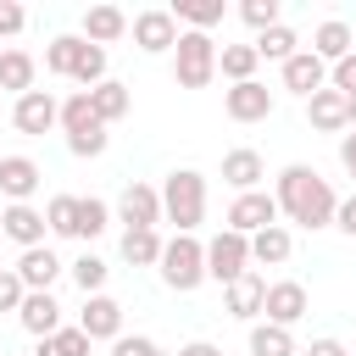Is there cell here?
<instances>
[{"label": "cell", "mask_w": 356, "mask_h": 356, "mask_svg": "<svg viewBox=\"0 0 356 356\" xmlns=\"http://www.w3.org/2000/svg\"><path fill=\"white\" fill-rule=\"evenodd\" d=\"M273 200H278V211H284L289 222H300V228H334L339 195H334L328 178H317V167H306V161H289V167L278 172Z\"/></svg>", "instance_id": "6da1fadb"}, {"label": "cell", "mask_w": 356, "mask_h": 356, "mask_svg": "<svg viewBox=\"0 0 356 356\" xmlns=\"http://www.w3.org/2000/svg\"><path fill=\"white\" fill-rule=\"evenodd\" d=\"M161 222H172L178 234H195L206 222V172L195 167H172L161 184Z\"/></svg>", "instance_id": "7a4b0ae2"}, {"label": "cell", "mask_w": 356, "mask_h": 356, "mask_svg": "<svg viewBox=\"0 0 356 356\" xmlns=\"http://www.w3.org/2000/svg\"><path fill=\"white\" fill-rule=\"evenodd\" d=\"M56 128L67 134V150H72L78 161H83V156H106V145H111V134H106V122L95 117V106H89V95H83V89H72V95L61 100Z\"/></svg>", "instance_id": "3957f363"}, {"label": "cell", "mask_w": 356, "mask_h": 356, "mask_svg": "<svg viewBox=\"0 0 356 356\" xmlns=\"http://www.w3.org/2000/svg\"><path fill=\"white\" fill-rule=\"evenodd\" d=\"M161 284L167 289H178V295H189V289H200L206 284V245L195 239V234H172L167 245H161Z\"/></svg>", "instance_id": "277c9868"}, {"label": "cell", "mask_w": 356, "mask_h": 356, "mask_svg": "<svg viewBox=\"0 0 356 356\" xmlns=\"http://www.w3.org/2000/svg\"><path fill=\"white\" fill-rule=\"evenodd\" d=\"M217 78V39L211 33H178V44H172V83L178 89H206Z\"/></svg>", "instance_id": "5b68a950"}, {"label": "cell", "mask_w": 356, "mask_h": 356, "mask_svg": "<svg viewBox=\"0 0 356 356\" xmlns=\"http://www.w3.org/2000/svg\"><path fill=\"white\" fill-rule=\"evenodd\" d=\"M245 273H250V239L234 234V228H222V234L206 245V278H217V284L228 289V284L245 278Z\"/></svg>", "instance_id": "8992f818"}, {"label": "cell", "mask_w": 356, "mask_h": 356, "mask_svg": "<svg viewBox=\"0 0 356 356\" xmlns=\"http://www.w3.org/2000/svg\"><path fill=\"white\" fill-rule=\"evenodd\" d=\"M278 222V200L267 195V189H250V195H234V206H228V228L234 234H261V228H273Z\"/></svg>", "instance_id": "52a82bcc"}, {"label": "cell", "mask_w": 356, "mask_h": 356, "mask_svg": "<svg viewBox=\"0 0 356 356\" xmlns=\"http://www.w3.org/2000/svg\"><path fill=\"white\" fill-rule=\"evenodd\" d=\"M306 306H312L306 284H295V278H278V284H267L261 317H267V323H278V328H295V323L306 317Z\"/></svg>", "instance_id": "ba28073f"}, {"label": "cell", "mask_w": 356, "mask_h": 356, "mask_svg": "<svg viewBox=\"0 0 356 356\" xmlns=\"http://www.w3.org/2000/svg\"><path fill=\"white\" fill-rule=\"evenodd\" d=\"M56 117H61V100H56L50 89H28V95H17V106H11L17 134H50Z\"/></svg>", "instance_id": "9c48e42d"}, {"label": "cell", "mask_w": 356, "mask_h": 356, "mask_svg": "<svg viewBox=\"0 0 356 356\" xmlns=\"http://www.w3.org/2000/svg\"><path fill=\"white\" fill-rule=\"evenodd\" d=\"M17 323H22L33 339H50L56 328H67V323H61V300H56L50 289H28L22 306H17Z\"/></svg>", "instance_id": "30bf717a"}, {"label": "cell", "mask_w": 356, "mask_h": 356, "mask_svg": "<svg viewBox=\"0 0 356 356\" xmlns=\"http://www.w3.org/2000/svg\"><path fill=\"white\" fill-rule=\"evenodd\" d=\"M128 28H134V44H139L145 56H161V50L178 44V22H172V11H161V6H156V11H139Z\"/></svg>", "instance_id": "8fae6325"}, {"label": "cell", "mask_w": 356, "mask_h": 356, "mask_svg": "<svg viewBox=\"0 0 356 356\" xmlns=\"http://www.w3.org/2000/svg\"><path fill=\"white\" fill-rule=\"evenodd\" d=\"M44 184V172H39V161L33 156H0V195L11 200V206H28V195Z\"/></svg>", "instance_id": "7c38bea8"}, {"label": "cell", "mask_w": 356, "mask_h": 356, "mask_svg": "<svg viewBox=\"0 0 356 356\" xmlns=\"http://www.w3.org/2000/svg\"><path fill=\"white\" fill-rule=\"evenodd\" d=\"M222 111L234 117V122H261V117H273V89L267 83H234L228 95H222Z\"/></svg>", "instance_id": "4fadbf2b"}, {"label": "cell", "mask_w": 356, "mask_h": 356, "mask_svg": "<svg viewBox=\"0 0 356 356\" xmlns=\"http://www.w3.org/2000/svg\"><path fill=\"white\" fill-rule=\"evenodd\" d=\"M78 328L89 334V345H95V339H117V334H122V306H117L111 295H83Z\"/></svg>", "instance_id": "5bb4252c"}, {"label": "cell", "mask_w": 356, "mask_h": 356, "mask_svg": "<svg viewBox=\"0 0 356 356\" xmlns=\"http://www.w3.org/2000/svg\"><path fill=\"white\" fill-rule=\"evenodd\" d=\"M261 178H267V161H261V150L239 145V150H228V156H222V184H234V195H250V189H261Z\"/></svg>", "instance_id": "9a60e30c"}, {"label": "cell", "mask_w": 356, "mask_h": 356, "mask_svg": "<svg viewBox=\"0 0 356 356\" xmlns=\"http://www.w3.org/2000/svg\"><path fill=\"white\" fill-rule=\"evenodd\" d=\"M117 211H122V222L128 228H156L161 222V189H150V184H128L122 189V200H117Z\"/></svg>", "instance_id": "2e32d148"}, {"label": "cell", "mask_w": 356, "mask_h": 356, "mask_svg": "<svg viewBox=\"0 0 356 356\" xmlns=\"http://www.w3.org/2000/svg\"><path fill=\"white\" fill-rule=\"evenodd\" d=\"M323 67H334V61H345L350 50H356V33H350V22H339V17H328V22H317V33H312V44H306Z\"/></svg>", "instance_id": "e0dca14e"}, {"label": "cell", "mask_w": 356, "mask_h": 356, "mask_svg": "<svg viewBox=\"0 0 356 356\" xmlns=\"http://www.w3.org/2000/svg\"><path fill=\"white\" fill-rule=\"evenodd\" d=\"M284 89H295L300 100H312L317 89H328V67H323L312 50H295V56L284 61Z\"/></svg>", "instance_id": "ac0fdd59"}, {"label": "cell", "mask_w": 356, "mask_h": 356, "mask_svg": "<svg viewBox=\"0 0 356 356\" xmlns=\"http://www.w3.org/2000/svg\"><path fill=\"white\" fill-rule=\"evenodd\" d=\"M0 234L17 239L22 250H33V245H44L50 228H44V211H39V206H6V211H0Z\"/></svg>", "instance_id": "d6986e66"}, {"label": "cell", "mask_w": 356, "mask_h": 356, "mask_svg": "<svg viewBox=\"0 0 356 356\" xmlns=\"http://www.w3.org/2000/svg\"><path fill=\"white\" fill-rule=\"evenodd\" d=\"M261 300H267V278H256V273H245V278H234V284L222 289V306H228V317H239V323H256V317H261Z\"/></svg>", "instance_id": "ffe728a7"}, {"label": "cell", "mask_w": 356, "mask_h": 356, "mask_svg": "<svg viewBox=\"0 0 356 356\" xmlns=\"http://www.w3.org/2000/svg\"><path fill=\"white\" fill-rule=\"evenodd\" d=\"M17 278H22V289H50L56 278H61V261H56V250L50 245H33V250H22L17 256V267H11Z\"/></svg>", "instance_id": "44dd1931"}, {"label": "cell", "mask_w": 356, "mask_h": 356, "mask_svg": "<svg viewBox=\"0 0 356 356\" xmlns=\"http://www.w3.org/2000/svg\"><path fill=\"white\" fill-rule=\"evenodd\" d=\"M89 95V106H95V117L111 128V122H122L128 111H134V95H128V83H117V78H106V83H95V89H83Z\"/></svg>", "instance_id": "7402d4cb"}, {"label": "cell", "mask_w": 356, "mask_h": 356, "mask_svg": "<svg viewBox=\"0 0 356 356\" xmlns=\"http://www.w3.org/2000/svg\"><path fill=\"white\" fill-rule=\"evenodd\" d=\"M289 250H295V239H289V228H284V222H273V228L250 234V261H256V267H284V261H289Z\"/></svg>", "instance_id": "603a6c76"}, {"label": "cell", "mask_w": 356, "mask_h": 356, "mask_svg": "<svg viewBox=\"0 0 356 356\" xmlns=\"http://www.w3.org/2000/svg\"><path fill=\"white\" fill-rule=\"evenodd\" d=\"M122 33H128V17H122L117 6H89V11H83V39H89V44L106 50V44L122 39Z\"/></svg>", "instance_id": "cb8c5ba5"}, {"label": "cell", "mask_w": 356, "mask_h": 356, "mask_svg": "<svg viewBox=\"0 0 356 356\" xmlns=\"http://www.w3.org/2000/svg\"><path fill=\"white\" fill-rule=\"evenodd\" d=\"M306 117H312L317 134H339V128H350V122H345V95H339V89H317V95L306 100Z\"/></svg>", "instance_id": "d4e9b609"}, {"label": "cell", "mask_w": 356, "mask_h": 356, "mask_svg": "<svg viewBox=\"0 0 356 356\" xmlns=\"http://www.w3.org/2000/svg\"><path fill=\"white\" fill-rule=\"evenodd\" d=\"M33 78H39V61H33L28 50H0V89L28 95V89H33Z\"/></svg>", "instance_id": "484cf974"}, {"label": "cell", "mask_w": 356, "mask_h": 356, "mask_svg": "<svg viewBox=\"0 0 356 356\" xmlns=\"http://www.w3.org/2000/svg\"><path fill=\"white\" fill-rule=\"evenodd\" d=\"M161 245H167V239H161L156 228H128V234H122V261H128V267H156V261H161Z\"/></svg>", "instance_id": "4316f807"}, {"label": "cell", "mask_w": 356, "mask_h": 356, "mask_svg": "<svg viewBox=\"0 0 356 356\" xmlns=\"http://www.w3.org/2000/svg\"><path fill=\"white\" fill-rule=\"evenodd\" d=\"M172 22H189V33H206L222 22V0H172Z\"/></svg>", "instance_id": "83f0119b"}, {"label": "cell", "mask_w": 356, "mask_h": 356, "mask_svg": "<svg viewBox=\"0 0 356 356\" xmlns=\"http://www.w3.org/2000/svg\"><path fill=\"white\" fill-rule=\"evenodd\" d=\"M256 61H261L256 44H222V50H217V72H222L228 83H250V78H256Z\"/></svg>", "instance_id": "f1b7e54d"}, {"label": "cell", "mask_w": 356, "mask_h": 356, "mask_svg": "<svg viewBox=\"0 0 356 356\" xmlns=\"http://www.w3.org/2000/svg\"><path fill=\"white\" fill-rule=\"evenodd\" d=\"M250 356H300L295 350V334L278 328V323H250Z\"/></svg>", "instance_id": "f546056e"}, {"label": "cell", "mask_w": 356, "mask_h": 356, "mask_svg": "<svg viewBox=\"0 0 356 356\" xmlns=\"http://www.w3.org/2000/svg\"><path fill=\"white\" fill-rule=\"evenodd\" d=\"M295 44H300V39H295V28H289V22H278V28L256 33V56H261V61H278V67L295 56Z\"/></svg>", "instance_id": "4dcf8cb0"}, {"label": "cell", "mask_w": 356, "mask_h": 356, "mask_svg": "<svg viewBox=\"0 0 356 356\" xmlns=\"http://www.w3.org/2000/svg\"><path fill=\"white\" fill-rule=\"evenodd\" d=\"M72 83H83V89H95V83H106V50L100 44H78V61H72Z\"/></svg>", "instance_id": "1f68e13d"}, {"label": "cell", "mask_w": 356, "mask_h": 356, "mask_svg": "<svg viewBox=\"0 0 356 356\" xmlns=\"http://www.w3.org/2000/svg\"><path fill=\"white\" fill-rule=\"evenodd\" d=\"M44 228L61 234V239H78V195H56L44 206Z\"/></svg>", "instance_id": "d6a6232c"}, {"label": "cell", "mask_w": 356, "mask_h": 356, "mask_svg": "<svg viewBox=\"0 0 356 356\" xmlns=\"http://www.w3.org/2000/svg\"><path fill=\"white\" fill-rule=\"evenodd\" d=\"M111 228V206L95 195H78V239H100Z\"/></svg>", "instance_id": "836d02e7"}, {"label": "cell", "mask_w": 356, "mask_h": 356, "mask_svg": "<svg viewBox=\"0 0 356 356\" xmlns=\"http://www.w3.org/2000/svg\"><path fill=\"white\" fill-rule=\"evenodd\" d=\"M67 273H72V284H78L83 295H106V273H111V267H106V261H100L95 250H83V256H78V261H72Z\"/></svg>", "instance_id": "e575fe53"}, {"label": "cell", "mask_w": 356, "mask_h": 356, "mask_svg": "<svg viewBox=\"0 0 356 356\" xmlns=\"http://www.w3.org/2000/svg\"><path fill=\"white\" fill-rule=\"evenodd\" d=\"M33 356H89V334L72 323V328H56L50 339H39V350Z\"/></svg>", "instance_id": "d590c367"}, {"label": "cell", "mask_w": 356, "mask_h": 356, "mask_svg": "<svg viewBox=\"0 0 356 356\" xmlns=\"http://www.w3.org/2000/svg\"><path fill=\"white\" fill-rule=\"evenodd\" d=\"M78 33H56L50 44H44V67L56 72V78H72V61H78Z\"/></svg>", "instance_id": "8d00e7d4"}, {"label": "cell", "mask_w": 356, "mask_h": 356, "mask_svg": "<svg viewBox=\"0 0 356 356\" xmlns=\"http://www.w3.org/2000/svg\"><path fill=\"white\" fill-rule=\"evenodd\" d=\"M239 17H245L256 33H267V28H278V0H245Z\"/></svg>", "instance_id": "74e56055"}, {"label": "cell", "mask_w": 356, "mask_h": 356, "mask_svg": "<svg viewBox=\"0 0 356 356\" xmlns=\"http://www.w3.org/2000/svg\"><path fill=\"white\" fill-rule=\"evenodd\" d=\"M328 89H339L345 100L356 95V50H350L345 61H334V67H328Z\"/></svg>", "instance_id": "f35d334b"}, {"label": "cell", "mask_w": 356, "mask_h": 356, "mask_svg": "<svg viewBox=\"0 0 356 356\" xmlns=\"http://www.w3.org/2000/svg\"><path fill=\"white\" fill-rule=\"evenodd\" d=\"M161 345L156 339H145V334H117L111 339V356H156Z\"/></svg>", "instance_id": "ab89813d"}, {"label": "cell", "mask_w": 356, "mask_h": 356, "mask_svg": "<svg viewBox=\"0 0 356 356\" xmlns=\"http://www.w3.org/2000/svg\"><path fill=\"white\" fill-rule=\"evenodd\" d=\"M22 295H28V289H22V278H17L11 267H0V312H17V306H22Z\"/></svg>", "instance_id": "60d3db41"}, {"label": "cell", "mask_w": 356, "mask_h": 356, "mask_svg": "<svg viewBox=\"0 0 356 356\" xmlns=\"http://www.w3.org/2000/svg\"><path fill=\"white\" fill-rule=\"evenodd\" d=\"M22 22H28V11H22L17 0H0V39H11V33H22Z\"/></svg>", "instance_id": "b9f144b4"}, {"label": "cell", "mask_w": 356, "mask_h": 356, "mask_svg": "<svg viewBox=\"0 0 356 356\" xmlns=\"http://www.w3.org/2000/svg\"><path fill=\"white\" fill-rule=\"evenodd\" d=\"M334 228H339V234H350V239H356V195H350V200H339V206H334Z\"/></svg>", "instance_id": "7bdbcfd3"}, {"label": "cell", "mask_w": 356, "mask_h": 356, "mask_svg": "<svg viewBox=\"0 0 356 356\" xmlns=\"http://www.w3.org/2000/svg\"><path fill=\"white\" fill-rule=\"evenodd\" d=\"M300 356H350V350H345L339 339H328V334H323V339H312V345H306Z\"/></svg>", "instance_id": "ee69618b"}, {"label": "cell", "mask_w": 356, "mask_h": 356, "mask_svg": "<svg viewBox=\"0 0 356 356\" xmlns=\"http://www.w3.org/2000/svg\"><path fill=\"white\" fill-rule=\"evenodd\" d=\"M178 356H222L211 339H189V345H178Z\"/></svg>", "instance_id": "f6af8a7d"}, {"label": "cell", "mask_w": 356, "mask_h": 356, "mask_svg": "<svg viewBox=\"0 0 356 356\" xmlns=\"http://www.w3.org/2000/svg\"><path fill=\"white\" fill-rule=\"evenodd\" d=\"M339 161H345V172L356 178V134H345V139H339Z\"/></svg>", "instance_id": "bcb514c9"}, {"label": "cell", "mask_w": 356, "mask_h": 356, "mask_svg": "<svg viewBox=\"0 0 356 356\" xmlns=\"http://www.w3.org/2000/svg\"><path fill=\"white\" fill-rule=\"evenodd\" d=\"M345 122H350V128H356V95H350V100H345Z\"/></svg>", "instance_id": "7dc6e473"}, {"label": "cell", "mask_w": 356, "mask_h": 356, "mask_svg": "<svg viewBox=\"0 0 356 356\" xmlns=\"http://www.w3.org/2000/svg\"><path fill=\"white\" fill-rule=\"evenodd\" d=\"M156 356H167V350H156Z\"/></svg>", "instance_id": "c3c4849f"}, {"label": "cell", "mask_w": 356, "mask_h": 356, "mask_svg": "<svg viewBox=\"0 0 356 356\" xmlns=\"http://www.w3.org/2000/svg\"><path fill=\"white\" fill-rule=\"evenodd\" d=\"M0 239H6V234H0Z\"/></svg>", "instance_id": "681fc988"}]
</instances>
